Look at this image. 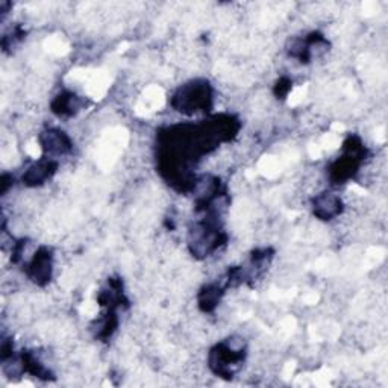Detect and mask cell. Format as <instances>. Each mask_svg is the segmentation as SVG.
Segmentation results:
<instances>
[{
  "label": "cell",
  "mask_w": 388,
  "mask_h": 388,
  "mask_svg": "<svg viewBox=\"0 0 388 388\" xmlns=\"http://www.w3.org/2000/svg\"><path fill=\"white\" fill-rule=\"evenodd\" d=\"M29 273L38 284H46L52 275V253L49 249H40L30 262Z\"/></svg>",
  "instance_id": "cell-1"
},
{
  "label": "cell",
  "mask_w": 388,
  "mask_h": 388,
  "mask_svg": "<svg viewBox=\"0 0 388 388\" xmlns=\"http://www.w3.org/2000/svg\"><path fill=\"white\" fill-rule=\"evenodd\" d=\"M41 144L46 152L50 155H58V157L66 155L67 152H70V149H72V143H70L68 137L63 130H58V129L46 130L41 135Z\"/></svg>",
  "instance_id": "cell-2"
},
{
  "label": "cell",
  "mask_w": 388,
  "mask_h": 388,
  "mask_svg": "<svg viewBox=\"0 0 388 388\" xmlns=\"http://www.w3.org/2000/svg\"><path fill=\"white\" fill-rule=\"evenodd\" d=\"M55 170L57 164L50 159L35 162L32 167H29L26 175L23 176V181H25V184L30 185V187H37V185L48 181L49 177L55 173Z\"/></svg>",
  "instance_id": "cell-3"
},
{
  "label": "cell",
  "mask_w": 388,
  "mask_h": 388,
  "mask_svg": "<svg viewBox=\"0 0 388 388\" xmlns=\"http://www.w3.org/2000/svg\"><path fill=\"white\" fill-rule=\"evenodd\" d=\"M341 213V200L332 194H322L314 199V214L322 220H329Z\"/></svg>",
  "instance_id": "cell-4"
}]
</instances>
